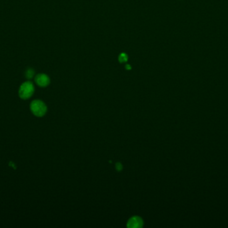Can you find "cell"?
<instances>
[{
    "label": "cell",
    "mask_w": 228,
    "mask_h": 228,
    "mask_svg": "<svg viewBox=\"0 0 228 228\" xmlns=\"http://www.w3.org/2000/svg\"><path fill=\"white\" fill-rule=\"evenodd\" d=\"M30 110L37 117H42L46 114L47 108L46 104L40 100H34L30 104Z\"/></svg>",
    "instance_id": "cell-1"
},
{
    "label": "cell",
    "mask_w": 228,
    "mask_h": 228,
    "mask_svg": "<svg viewBox=\"0 0 228 228\" xmlns=\"http://www.w3.org/2000/svg\"><path fill=\"white\" fill-rule=\"evenodd\" d=\"M35 87L30 81H26L21 84L19 89V96L21 99L27 100L32 97L34 93Z\"/></svg>",
    "instance_id": "cell-2"
},
{
    "label": "cell",
    "mask_w": 228,
    "mask_h": 228,
    "mask_svg": "<svg viewBox=\"0 0 228 228\" xmlns=\"http://www.w3.org/2000/svg\"><path fill=\"white\" fill-rule=\"evenodd\" d=\"M143 226V219L141 217L137 215L131 217L127 223V227L129 228H142Z\"/></svg>",
    "instance_id": "cell-3"
},
{
    "label": "cell",
    "mask_w": 228,
    "mask_h": 228,
    "mask_svg": "<svg viewBox=\"0 0 228 228\" xmlns=\"http://www.w3.org/2000/svg\"><path fill=\"white\" fill-rule=\"evenodd\" d=\"M35 82L39 86L46 87L50 84V78L45 74H39L35 76Z\"/></svg>",
    "instance_id": "cell-4"
},
{
    "label": "cell",
    "mask_w": 228,
    "mask_h": 228,
    "mask_svg": "<svg viewBox=\"0 0 228 228\" xmlns=\"http://www.w3.org/2000/svg\"><path fill=\"white\" fill-rule=\"evenodd\" d=\"M34 75H35L34 70H33V68H31L27 69L26 71H25V78H27L28 80H30L32 79V78H33V76H34Z\"/></svg>",
    "instance_id": "cell-5"
},
{
    "label": "cell",
    "mask_w": 228,
    "mask_h": 228,
    "mask_svg": "<svg viewBox=\"0 0 228 228\" xmlns=\"http://www.w3.org/2000/svg\"><path fill=\"white\" fill-rule=\"evenodd\" d=\"M118 59H119L120 62L124 63L128 60V56L125 54V53H122V54H120Z\"/></svg>",
    "instance_id": "cell-6"
},
{
    "label": "cell",
    "mask_w": 228,
    "mask_h": 228,
    "mask_svg": "<svg viewBox=\"0 0 228 228\" xmlns=\"http://www.w3.org/2000/svg\"><path fill=\"white\" fill-rule=\"evenodd\" d=\"M115 169H116L117 171H121L123 169V165L121 163H117L116 165H115Z\"/></svg>",
    "instance_id": "cell-7"
},
{
    "label": "cell",
    "mask_w": 228,
    "mask_h": 228,
    "mask_svg": "<svg viewBox=\"0 0 228 228\" xmlns=\"http://www.w3.org/2000/svg\"><path fill=\"white\" fill-rule=\"evenodd\" d=\"M125 68H126L127 70H131V67L130 65H129V64H127V65L125 66Z\"/></svg>",
    "instance_id": "cell-8"
}]
</instances>
